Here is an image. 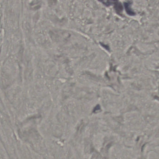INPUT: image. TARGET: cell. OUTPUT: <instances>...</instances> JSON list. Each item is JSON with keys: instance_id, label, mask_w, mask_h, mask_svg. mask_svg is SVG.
Masks as SVG:
<instances>
[{"instance_id": "6da1fadb", "label": "cell", "mask_w": 159, "mask_h": 159, "mask_svg": "<svg viewBox=\"0 0 159 159\" xmlns=\"http://www.w3.org/2000/svg\"><path fill=\"white\" fill-rule=\"evenodd\" d=\"M132 2H131V1L125 2H124V6H125V9H126L127 14L130 15V16H134L135 15V13L132 9Z\"/></svg>"}, {"instance_id": "7a4b0ae2", "label": "cell", "mask_w": 159, "mask_h": 159, "mask_svg": "<svg viewBox=\"0 0 159 159\" xmlns=\"http://www.w3.org/2000/svg\"><path fill=\"white\" fill-rule=\"evenodd\" d=\"M101 110V108H100V106L99 105H97L96 107L94 108V110H93V112L94 113H96V111L98 112L99 110Z\"/></svg>"}]
</instances>
